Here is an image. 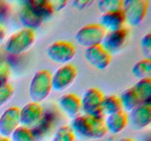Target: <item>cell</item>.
Segmentation results:
<instances>
[{
  "mask_svg": "<svg viewBox=\"0 0 151 141\" xmlns=\"http://www.w3.org/2000/svg\"><path fill=\"white\" fill-rule=\"evenodd\" d=\"M70 128L75 137L84 140H95L107 135L104 117H94L87 115H79L72 119Z\"/></svg>",
  "mask_w": 151,
  "mask_h": 141,
  "instance_id": "obj_1",
  "label": "cell"
},
{
  "mask_svg": "<svg viewBox=\"0 0 151 141\" xmlns=\"http://www.w3.org/2000/svg\"><path fill=\"white\" fill-rule=\"evenodd\" d=\"M51 77L52 73L47 69L34 73L28 87V94L32 102L40 104L48 98L52 90Z\"/></svg>",
  "mask_w": 151,
  "mask_h": 141,
  "instance_id": "obj_2",
  "label": "cell"
},
{
  "mask_svg": "<svg viewBox=\"0 0 151 141\" xmlns=\"http://www.w3.org/2000/svg\"><path fill=\"white\" fill-rule=\"evenodd\" d=\"M36 35L35 30L22 28L12 34L5 43V50L13 55L26 52L35 43Z\"/></svg>",
  "mask_w": 151,
  "mask_h": 141,
  "instance_id": "obj_3",
  "label": "cell"
},
{
  "mask_svg": "<svg viewBox=\"0 0 151 141\" xmlns=\"http://www.w3.org/2000/svg\"><path fill=\"white\" fill-rule=\"evenodd\" d=\"M77 53L76 46L69 41H56L47 48V55L51 61L60 65L69 64Z\"/></svg>",
  "mask_w": 151,
  "mask_h": 141,
  "instance_id": "obj_4",
  "label": "cell"
},
{
  "mask_svg": "<svg viewBox=\"0 0 151 141\" xmlns=\"http://www.w3.org/2000/svg\"><path fill=\"white\" fill-rule=\"evenodd\" d=\"M106 31L97 23L88 24L82 26L75 35V41L78 45L87 48L89 47L100 45Z\"/></svg>",
  "mask_w": 151,
  "mask_h": 141,
  "instance_id": "obj_5",
  "label": "cell"
},
{
  "mask_svg": "<svg viewBox=\"0 0 151 141\" xmlns=\"http://www.w3.org/2000/svg\"><path fill=\"white\" fill-rule=\"evenodd\" d=\"M149 9L147 0H125L123 1V10L125 23L131 26H139L145 19Z\"/></svg>",
  "mask_w": 151,
  "mask_h": 141,
  "instance_id": "obj_6",
  "label": "cell"
},
{
  "mask_svg": "<svg viewBox=\"0 0 151 141\" xmlns=\"http://www.w3.org/2000/svg\"><path fill=\"white\" fill-rule=\"evenodd\" d=\"M104 94L97 88H90L84 92L81 101V112L94 117H104L102 110Z\"/></svg>",
  "mask_w": 151,
  "mask_h": 141,
  "instance_id": "obj_7",
  "label": "cell"
},
{
  "mask_svg": "<svg viewBox=\"0 0 151 141\" xmlns=\"http://www.w3.org/2000/svg\"><path fill=\"white\" fill-rule=\"evenodd\" d=\"M78 69L73 65L66 64L59 67L52 73L51 82L52 90L63 92L67 90L76 79Z\"/></svg>",
  "mask_w": 151,
  "mask_h": 141,
  "instance_id": "obj_8",
  "label": "cell"
},
{
  "mask_svg": "<svg viewBox=\"0 0 151 141\" xmlns=\"http://www.w3.org/2000/svg\"><path fill=\"white\" fill-rule=\"evenodd\" d=\"M84 57L90 66L100 70L107 68L111 62V54L101 44L86 48Z\"/></svg>",
  "mask_w": 151,
  "mask_h": 141,
  "instance_id": "obj_9",
  "label": "cell"
},
{
  "mask_svg": "<svg viewBox=\"0 0 151 141\" xmlns=\"http://www.w3.org/2000/svg\"><path fill=\"white\" fill-rule=\"evenodd\" d=\"M128 115V124L134 130L146 129L151 122V104H141Z\"/></svg>",
  "mask_w": 151,
  "mask_h": 141,
  "instance_id": "obj_10",
  "label": "cell"
},
{
  "mask_svg": "<svg viewBox=\"0 0 151 141\" xmlns=\"http://www.w3.org/2000/svg\"><path fill=\"white\" fill-rule=\"evenodd\" d=\"M44 113L41 104L32 101L27 103L20 109V126L33 129L41 120Z\"/></svg>",
  "mask_w": 151,
  "mask_h": 141,
  "instance_id": "obj_11",
  "label": "cell"
},
{
  "mask_svg": "<svg viewBox=\"0 0 151 141\" xmlns=\"http://www.w3.org/2000/svg\"><path fill=\"white\" fill-rule=\"evenodd\" d=\"M128 35L129 32L125 26L122 29L113 32H106V35L101 43L102 46L109 54H116L119 52L125 46L128 40Z\"/></svg>",
  "mask_w": 151,
  "mask_h": 141,
  "instance_id": "obj_12",
  "label": "cell"
},
{
  "mask_svg": "<svg viewBox=\"0 0 151 141\" xmlns=\"http://www.w3.org/2000/svg\"><path fill=\"white\" fill-rule=\"evenodd\" d=\"M20 109L16 106L6 109L0 115V135L10 137L13 131L20 126Z\"/></svg>",
  "mask_w": 151,
  "mask_h": 141,
  "instance_id": "obj_13",
  "label": "cell"
},
{
  "mask_svg": "<svg viewBox=\"0 0 151 141\" xmlns=\"http://www.w3.org/2000/svg\"><path fill=\"white\" fill-rule=\"evenodd\" d=\"M58 104L61 111L72 120L81 115V98L75 93H68L63 94L59 98Z\"/></svg>",
  "mask_w": 151,
  "mask_h": 141,
  "instance_id": "obj_14",
  "label": "cell"
},
{
  "mask_svg": "<svg viewBox=\"0 0 151 141\" xmlns=\"http://www.w3.org/2000/svg\"><path fill=\"white\" fill-rule=\"evenodd\" d=\"M107 132L117 135L122 132L128 124V114L123 110L106 116L104 119Z\"/></svg>",
  "mask_w": 151,
  "mask_h": 141,
  "instance_id": "obj_15",
  "label": "cell"
},
{
  "mask_svg": "<svg viewBox=\"0 0 151 141\" xmlns=\"http://www.w3.org/2000/svg\"><path fill=\"white\" fill-rule=\"evenodd\" d=\"M125 23V15L123 10H121L102 14L99 24L106 32H113L124 27Z\"/></svg>",
  "mask_w": 151,
  "mask_h": 141,
  "instance_id": "obj_16",
  "label": "cell"
},
{
  "mask_svg": "<svg viewBox=\"0 0 151 141\" xmlns=\"http://www.w3.org/2000/svg\"><path fill=\"white\" fill-rule=\"evenodd\" d=\"M19 20L23 28L35 30L42 25L43 21L38 15L24 1L19 12Z\"/></svg>",
  "mask_w": 151,
  "mask_h": 141,
  "instance_id": "obj_17",
  "label": "cell"
},
{
  "mask_svg": "<svg viewBox=\"0 0 151 141\" xmlns=\"http://www.w3.org/2000/svg\"><path fill=\"white\" fill-rule=\"evenodd\" d=\"M24 2L38 15L43 21L50 20L54 16L55 10L50 0H27Z\"/></svg>",
  "mask_w": 151,
  "mask_h": 141,
  "instance_id": "obj_18",
  "label": "cell"
},
{
  "mask_svg": "<svg viewBox=\"0 0 151 141\" xmlns=\"http://www.w3.org/2000/svg\"><path fill=\"white\" fill-rule=\"evenodd\" d=\"M119 98L122 110L126 113H130L131 110L142 104L137 92L133 87L127 88L122 91Z\"/></svg>",
  "mask_w": 151,
  "mask_h": 141,
  "instance_id": "obj_19",
  "label": "cell"
},
{
  "mask_svg": "<svg viewBox=\"0 0 151 141\" xmlns=\"http://www.w3.org/2000/svg\"><path fill=\"white\" fill-rule=\"evenodd\" d=\"M142 104H149L151 100V78L141 79L133 86Z\"/></svg>",
  "mask_w": 151,
  "mask_h": 141,
  "instance_id": "obj_20",
  "label": "cell"
},
{
  "mask_svg": "<svg viewBox=\"0 0 151 141\" xmlns=\"http://www.w3.org/2000/svg\"><path fill=\"white\" fill-rule=\"evenodd\" d=\"M132 74L138 80L150 78L151 76V60L150 58H144L134 65L131 69Z\"/></svg>",
  "mask_w": 151,
  "mask_h": 141,
  "instance_id": "obj_21",
  "label": "cell"
},
{
  "mask_svg": "<svg viewBox=\"0 0 151 141\" xmlns=\"http://www.w3.org/2000/svg\"><path fill=\"white\" fill-rule=\"evenodd\" d=\"M102 110L103 115L106 116L122 110L119 97L115 95L104 96L102 104Z\"/></svg>",
  "mask_w": 151,
  "mask_h": 141,
  "instance_id": "obj_22",
  "label": "cell"
},
{
  "mask_svg": "<svg viewBox=\"0 0 151 141\" xmlns=\"http://www.w3.org/2000/svg\"><path fill=\"white\" fill-rule=\"evenodd\" d=\"M10 141H36L32 129L19 126L10 136Z\"/></svg>",
  "mask_w": 151,
  "mask_h": 141,
  "instance_id": "obj_23",
  "label": "cell"
},
{
  "mask_svg": "<svg viewBox=\"0 0 151 141\" xmlns=\"http://www.w3.org/2000/svg\"><path fill=\"white\" fill-rule=\"evenodd\" d=\"M122 0H101L97 3V8L102 14L122 10Z\"/></svg>",
  "mask_w": 151,
  "mask_h": 141,
  "instance_id": "obj_24",
  "label": "cell"
},
{
  "mask_svg": "<svg viewBox=\"0 0 151 141\" xmlns=\"http://www.w3.org/2000/svg\"><path fill=\"white\" fill-rule=\"evenodd\" d=\"M75 136L70 126L63 125L56 130L51 141H75Z\"/></svg>",
  "mask_w": 151,
  "mask_h": 141,
  "instance_id": "obj_25",
  "label": "cell"
},
{
  "mask_svg": "<svg viewBox=\"0 0 151 141\" xmlns=\"http://www.w3.org/2000/svg\"><path fill=\"white\" fill-rule=\"evenodd\" d=\"M14 94V88L7 83L0 86V108L5 105L12 98Z\"/></svg>",
  "mask_w": 151,
  "mask_h": 141,
  "instance_id": "obj_26",
  "label": "cell"
},
{
  "mask_svg": "<svg viewBox=\"0 0 151 141\" xmlns=\"http://www.w3.org/2000/svg\"><path fill=\"white\" fill-rule=\"evenodd\" d=\"M11 68L10 64L4 60H0V86L8 83Z\"/></svg>",
  "mask_w": 151,
  "mask_h": 141,
  "instance_id": "obj_27",
  "label": "cell"
},
{
  "mask_svg": "<svg viewBox=\"0 0 151 141\" xmlns=\"http://www.w3.org/2000/svg\"><path fill=\"white\" fill-rule=\"evenodd\" d=\"M140 46L142 54L145 57L150 58L151 57V34L150 32L145 34L140 41Z\"/></svg>",
  "mask_w": 151,
  "mask_h": 141,
  "instance_id": "obj_28",
  "label": "cell"
},
{
  "mask_svg": "<svg viewBox=\"0 0 151 141\" xmlns=\"http://www.w3.org/2000/svg\"><path fill=\"white\" fill-rule=\"evenodd\" d=\"M10 13V7L6 1L0 0V24L8 18Z\"/></svg>",
  "mask_w": 151,
  "mask_h": 141,
  "instance_id": "obj_29",
  "label": "cell"
},
{
  "mask_svg": "<svg viewBox=\"0 0 151 141\" xmlns=\"http://www.w3.org/2000/svg\"><path fill=\"white\" fill-rule=\"evenodd\" d=\"M94 3L93 1H88V0H77L72 2V6L74 8L78 10H85L87 7H90L91 4Z\"/></svg>",
  "mask_w": 151,
  "mask_h": 141,
  "instance_id": "obj_30",
  "label": "cell"
},
{
  "mask_svg": "<svg viewBox=\"0 0 151 141\" xmlns=\"http://www.w3.org/2000/svg\"><path fill=\"white\" fill-rule=\"evenodd\" d=\"M51 2L52 4L55 13V12H59L63 10L67 4L68 1H64V0H57V1H51Z\"/></svg>",
  "mask_w": 151,
  "mask_h": 141,
  "instance_id": "obj_31",
  "label": "cell"
},
{
  "mask_svg": "<svg viewBox=\"0 0 151 141\" xmlns=\"http://www.w3.org/2000/svg\"><path fill=\"white\" fill-rule=\"evenodd\" d=\"M6 38V30L2 24H0V43L4 41Z\"/></svg>",
  "mask_w": 151,
  "mask_h": 141,
  "instance_id": "obj_32",
  "label": "cell"
},
{
  "mask_svg": "<svg viewBox=\"0 0 151 141\" xmlns=\"http://www.w3.org/2000/svg\"><path fill=\"white\" fill-rule=\"evenodd\" d=\"M0 141H10V138L5 137H0Z\"/></svg>",
  "mask_w": 151,
  "mask_h": 141,
  "instance_id": "obj_33",
  "label": "cell"
},
{
  "mask_svg": "<svg viewBox=\"0 0 151 141\" xmlns=\"http://www.w3.org/2000/svg\"><path fill=\"white\" fill-rule=\"evenodd\" d=\"M119 141H134V140L133 139H131V138L125 137V138H122V139L119 140Z\"/></svg>",
  "mask_w": 151,
  "mask_h": 141,
  "instance_id": "obj_34",
  "label": "cell"
}]
</instances>
